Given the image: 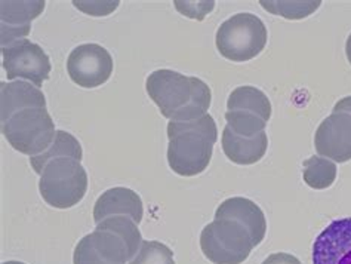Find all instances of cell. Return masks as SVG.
<instances>
[{"label":"cell","mask_w":351,"mask_h":264,"mask_svg":"<svg viewBox=\"0 0 351 264\" xmlns=\"http://www.w3.org/2000/svg\"><path fill=\"white\" fill-rule=\"evenodd\" d=\"M168 163L181 177H195L205 171L218 139L217 123L209 113L195 121L168 123Z\"/></svg>","instance_id":"cell-1"},{"label":"cell","mask_w":351,"mask_h":264,"mask_svg":"<svg viewBox=\"0 0 351 264\" xmlns=\"http://www.w3.org/2000/svg\"><path fill=\"white\" fill-rule=\"evenodd\" d=\"M267 29L260 16L249 12L236 14L219 25L215 43L218 52L233 62H246L264 51Z\"/></svg>","instance_id":"cell-2"},{"label":"cell","mask_w":351,"mask_h":264,"mask_svg":"<svg viewBox=\"0 0 351 264\" xmlns=\"http://www.w3.org/2000/svg\"><path fill=\"white\" fill-rule=\"evenodd\" d=\"M39 190L43 200L52 208L67 209L77 205L88 190V174L76 159L62 158L45 167Z\"/></svg>","instance_id":"cell-3"},{"label":"cell","mask_w":351,"mask_h":264,"mask_svg":"<svg viewBox=\"0 0 351 264\" xmlns=\"http://www.w3.org/2000/svg\"><path fill=\"white\" fill-rule=\"evenodd\" d=\"M200 248L203 256L214 264H242L255 247L242 224L228 218H215L203 227Z\"/></svg>","instance_id":"cell-4"},{"label":"cell","mask_w":351,"mask_h":264,"mask_svg":"<svg viewBox=\"0 0 351 264\" xmlns=\"http://www.w3.org/2000/svg\"><path fill=\"white\" fill-rule=\"evenodd\" d=\"M2 132L12 147L27 156H38L48 150L57 131L46 108H25L2 123Z\"/></svg>","instance_id":"cell-5"},{"label":"cell","mask_w":351,"mask_h":264,"mask_svg":"<svg viewBox=\"0 0 351 264\" xmlns=\"http://www.w3.org/2000/svg\"><path fill=\"white\" fill-rule=\"evenodd\" d=\"M200 79L189 77L178 71L156 70L145 80L147 94L159 107L162 116L172 121L190 106L195 98Z\"/></svg>","instance_id":"cell-6"},{"label":"cell","mask_w":351,"mask_h":264,"mask_svg":"<svg viewBox=\"0 0 351 264\" xmlns=\"http://www.w3.org/2000/svg\"><path fill=\"white\" fill-rule=\"evenodd\" d=\"M2 64L9 80H29L40 88L51 75V61L38 43L29 39L16 40L2 48Z\"/></svg>","instance_id":"cell-7"},{"label":"cell","mask_w":351,"mask_h":264,"mask_svg":"<svg viewBox=\"0 0 351 264\" xmlns=\"http://www.w3.org/2000/svg\"><path fill=\"white\" fill-rule=\"evenodd\" d=\"M67 71L70 79L80 88H98L112 76L113 58L101 45L85 43L70 52Z\"/></svg>","instance_id":"cell-8"},{"label":"cell","mask_w":351,"mask_h":264,"mask_svg":"<svg viewBox=\"0 0 351 264\" xmlns=\"http://www.w3.org/2000/svg\"><path fill=\"white\" fill-rule=\"evenodd\" d=\"M132 256L122 236L108 229H97L83 236L75 248V264H126Z\"/></svg>","instance_id":"cell-9"},{"label":"cell","mask_w":351,"mask_h":264,"mask_svg":"<svg viewBox=\"0 0 351 264\" xmlns=\"http://www.w3.org/2000/svg\"><path fill=\"white\" fill-rule=\"evenodd\" d=\"M314 147L322 158L344 163L351 160V115L332 112L314 135Z\"/></svg>","instance_id":"cell-10"},{"label":"cell","mask_w":351,"mask_h":264,"mask_svg":"<svg viewBox=\"0 0 351 264\" xmlns=\"http://www.w3.org/2000/svg\"><path fill=\"white\" fill-rule=\"evenodd\" d=\"M313 264H351V217L332 221L317 236Z\"/></svg>","instance_id":"cell-11"},{"label":"cell","mask_w":351,"mask_h":264,"mask_svg":"<svg viewBox=\"0 0 351 264\" xmlns=\"http://www.w3.org/2000/svg\"><path fill=\"white\" fill-rule=\"evenodd\" d=\"M45 9V0L34 2H0V43L2 48L30 34V23Z\"/></svg>","instance_id":"cell-12"},{"label":"cell","mask_w":351,"mask_h":264,"mask_svg":"<svg viewBox=\"0 0 351 264\" xmlns=\"http://www.w3.org/2000/svg\"><path fill=\"white\" fill-rule=\"evenodd\" d=\"M215 218H228L237 221L247 230L254 242V247H258L267 233V221L263 209L251 199L246 197H230L217 208Z\"/></svg>","instance_id":"cell-13"},{"label":"cell","mask_w":351,"mask_h":264,"mask_svg":"<svg viewBox=\"0 0 351 264\" xmlns=\"http://www.w3.org/2000/svg\"><path fill=\"white\" fill-rule=\"evenodd\" d=\"M125 215L140 224L144 217V206L140 195L126 187H114L101 195L94 206V221L98 224L106 218Z\"/></svg>","instance_id":"cell-14"},{"label":"cell","mask_w":351,"mask_h":264,"mask_svg":"<svg viewBox=\"0 0 351 264\" xmlns=\"http://www.w3.org/2000/svg\"><path fill=\"white\" fill-rule=\"evenodd\" d=\"M25 108H46L45 94L40 88L24 80L2 82L0 84V117H2V123L8 122L15 113L25 110Z\"/></svg>","instance_id":"cell-15"},{"label":"cell","mask_w":351,"mask_h":264,"mask_svg":"<svg viewBox=\"0 0 351 264\" xmlns=\"http://www.w3.org/2000/svg\"><path fill=\"white\" fill-rule=\"evenodd\" d=\"M223 150L226 156L237 165H254L260 162L269 147V136L267 132H261L255 136H242L226 126L223 131Z\"/></svg>","instance_id":"cell-16"},{"label":"cell","mask_w":351,"mask_h":264,"mask_svg":"<svg viewBox=\"0 0 351 264\" xmlns=\"http://www.w3.org/2000/svg\"><path fill=\"white\" fill-rule=\"evenodd\" d=\"M82 154V145L79 140H76L75 136L66 131H57V135H55V140L51 147L42 154H38V156L30 158V165L36 174L42 176L45 167L48 165L49 162L62 158L76 159L80 162Z\"/></svg>","instance_id":"cell-17"},{"label":"cell","mask_w":351,"mask_h":264,"mask_svg":"<svg viewBox=\"0 0 351 264\" xmlns=\"http://www.w3.org/2000/svg\"><path fill=\"white\" fill-rule=\"evenodd\" d=\"M227 108L230 112L242 110L260 116L265 122L271 117V103L261 89L255 86H239L228 97Z\"/></svg>","instance_id":"cell-18"},{"label":"cell","mask_w":351,"mask_h":264,"mask_svg":"<svg viewBox=\"0 0 351 264\" xmlns=\"http://www.w3.org/2000/svg\"><path fill=\"white\" fill-rule=\"evenodd\" d=\"M304 181L311 189L323 190L328 189L337 178V165L326 158L311 156L304 160V172H302Z\"/></svg>","instance_id":"cell-19"},{"label":"cell","mask_w":351,"mask_h":264,"mask_svg":"<svg viewBox=\"0 0 351 264\" xmlns=\"http://www.w3.org/2000/svg\"><path fill=\"white\" fill-rule=\"evenodd\" d=\"M261 6L273 15L283 16L286 20H302L310 16L320 8V0H310V2H285V0H261Z\"/></svg>","instance_id":"cell-20"},{"label":"cell","mask_w":351,"mask_h":264,"mask_svg":"<svg viewBox=\"0 0 351 264\" xmlns=\"http://www.w3.org/2000/svg\"><path fill=\"white\" fill-rule=\"evenodd\" d=\"M226 121L227 126L232 128V131L237 135L242 136H255L265 131L267 122L261 119L260 116L251 112H242V110H234L226 113Z\"/></svg>","instance_id":"cell-21"},{"label":"cell","mask_w":351,"mask_h":264,"mask_svg":"<svg viewBox=\"0 0 351 264\" xmlns=\"http://www.w3.org/2000/svg\"><path fill=\"white\" fill-rule=\"evenodd\" d=\"M128 264H175V260L172 250L165 243L143 241L140 251Z\"/></svg>","instance_id":"cell-22"},{"label":"cell","mask_w":351,"mask_h":264,"mask_svg":"<svg viewBox=\"0 0 351 264\" xmlns=\"http://www.w3.org/2000/svg\"><path fill=\"white\" fill-rule=\"evenodd\" d=\"M173 3L177 11H180L184 16L193 18V20L197 21H202L206 14L215 8V2H180V0H177Z\"/></svg>","instance_id":"cell-23"},{"label":"cell","mask_w":351,"mask_h":264,"mask_svg":"<svg viewBox=\"0 0 351 264\" xmlns=\"http://www.w3.org/2000/svg\"><path fill=\"white\" fill-rule=\"evenodd\" d=\"M120 2H79V0H75L73 5H75L77 9H80L82 12H85L92 16H107L112 14L114 9L119 6Z\"/></svg>","instance_id":"cell-24"},{"label":"cell","mask_w":351,"mask_h":264,"mask_svg":"<svg viewBox=\"0 0 351 264\" xmlns=\"http://www.w3.org/2000/svg\"><path fill=\"white\" fill-rule=\"evenodd\" d=\"M261 264H302L297 257L288 252H274Z\"/></svg>","instance_id":"cell-25"},{"label":"cell","mask_w":351,"mask_h":264,"mask_svg":"<svg viewBox=\"0 0 351 264\" xmlns=\"http://www.w3.org/2000/svg\"><path fill=\"white\" fill-rule=\"evenodd\" d=\"M332 112H346V113L351 115V97H346L343 99H339Z\"/></svg>","instance_id":"cell-26"},{"label":"cell","mask_w":351,"mask_h":264,"mask_svg":"<svg viewBox=\"0 0 351 264\" xmlns=\"http://www.w3.org/2000/svg\"><path fill=\"white\" fill-rule=\"evenodd\" d=\"M346 53H347V60H348V62L351 64V34L348 36L347 43H346Z\"/></svg>","instance_id":"cell-27"},{"label":"cell","mask_w":351,"mask_h":264,"mask_svg":"<svg viewBox=\"0 0 351 264\" xmlns=\"http://www.w3.org/2000/svg\"><path fill=\"white\" fill-rule=\"evenodd\" d=\"M2 264H25V263H21V261H5Z\"/></svg>","instance_id":"cell-28"}]
</instances>
